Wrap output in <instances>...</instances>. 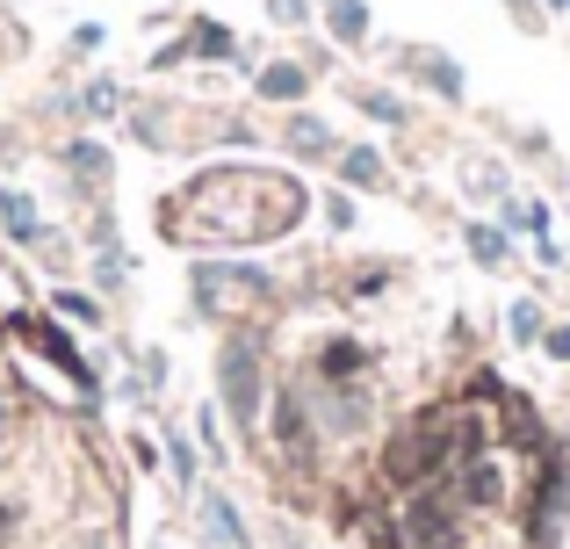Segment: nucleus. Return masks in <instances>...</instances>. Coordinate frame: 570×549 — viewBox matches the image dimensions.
<instances>
[{"mask_svg": "<svg viewBox=\"0 0 570 549\" xmlns=\"http://www.w3.org/2000/svg\"><path fill=\"white\" fill-rule=\"evenodd\" d=\"M224 405L238 412V427H253V412H261V347L253 340L224 347Z\"/></svg>", "mask_w": 570, "mask_h": 549, "instance_id": "nucleus-1", "label": "nucleus"}, {"mask_svg": "<svg viewBox=\"0 0 570 549\" xmlns=\"http://www.w3.org/2000/svg\"><path fill=\"white\" fill-rule=\"evenodd\" d=\"M404 542L412 549H455V507L448 492H419L412 513H404Z\"/></svg>", "mask_w": 570, "mask_h": 549, "instance_id": "nucleus-2", "label": "nucleus"}, {"mask_svg": "<svg viewBox=\"0 0 570 549\" xmlns=\"http://www.w3.org/2000/svg\"><path fill=\"white\" fill-rule=\"evenodd\" d=\"M0 225H8L14 239H43V232H37V203H29V196H0Z\"/></svg>", "mask_w": 570, "mask_h": 549, "instance_id": "nucleus-3", "label": "nucleus"}, {"mask_svg": "<svg viewBox=\"0 0 570 549\" xmlns=\"http://www.w3.org/2000/svg\"><path fill=\"white\" fill-rule=\"evenodd\" d=\"M333 37L340 43H362L368 37V8H362V0H333Z\"/></svg>", "mask_w": 570, "mask_h": 549, "instance_id": "nucleus-4", "label": "nucleus"}, {"mask_svg": "<svg viewBox=\"0 0 570 549\" xmlns=\"http://www.w3.org/2000/svg\"><path fill=\"white\" fill-rule=\"evenodd\" d=\"M261 95H275V101L304 95V66H267V72H261Z\"/></svg>", "mask_w": 570, "mask_h": 549, "instance_id": "nucleus-5", "label": "nucleus"}, {"mask_svg": "<svg viewBox=\"0 0 570 549\" xmlns=\"http://www.w3.org/2000/svg\"><path fill=\"white\" fill-rule=\"evenodd\" d=\"M412 66L426 72V80L441 87V95H462V80H455V66H448V58H433V51H412Z\"/></svg>", "mask_w": 570, "mask_h": 549, "instance_id": "nucleus-6", "label": "nucleus"}, {"mask_svg": "<svg viewBox=\"0 0 570 549\" xmlns=\"http://www.w3.org/2000/svg\"><path fill=\"white\" fill-rule=\"evenodd\" d=\"M470 254L484 261V268H499V261H505V239H499L491 225H470Z\"/></svg>", "mask_w": 570, "mask_h": 549, "instance_id": "nucleus-7", "label": "nucleus"}, {"mask_svg": "<svg viewBox=\"0 0 570 549\" xmlns=\"http://www.w3.org/2000/svg\"><path fill=\"white\" fill-rule=\"evenodd\" d=\"M347 182H362V188H383V159L368 153V145H362V153H347Z\"/></svg>", "mask_w": 570, "mask_h": 549, "instance_id": "nucleus-8", "label": "nucleus"}, {"mask_svg": "<svg viewBox=\"0 0 570 549\" xmlns=\"http://www.w3.org/2000/svg\"><path fill=\"white\" fill-rule=\"evenodd\" d=\"M462 492H470L476 507H491V499H499V463H476V470H470V484H462Z\"/></svg>", "mask_w": 570, "mask_h": 549, "instance_id": "nucleus-9", "label": "nucleus"}, {"mask_svg": "<svg viewBox=\"0 0 570 549\" xmlns=\"http://www.w3.org/2000/svg\"><path fill=\"white\" fill-rule=\"evenodd\" d=\"M209 536H217V542H246V536H238V521H232V507H224V499H209Z\"/></svg>", "mask_w": 570, "mask_h": 549, "instance_id": "nucleus-10", "label": "nucleus"}, {"mask_svg": "<svg viewBox=\"0 0 570 549\" xmlns=\"http://www.w3.org/2000/svg\"><path fill=\"white\" fill-rule=\"evenodd\" d=\"M282 441L304 449V405H296V398H282Z\"/></svg>", "mask_w": 570, "mask_h": 549, "instance_id": "nucleus-11", "label": "nucleus"}, {"mask_svg": "<svg viewBox=\"0 0 570 549\" xmlns=\"http://www.w3.org/2000/svg\"><path fill=\"white\" fill-rule=\"evenodd\" d=\"M513 340H542V311L534 304H513Z\"/></svg>", "mask_w": 570, "mask_h": 549, "instance_id": "nucleus-12", "label": "nucleus"}, {"mask_svg": "<svg viewBox=\"0 0 570 549\" xmlns=\"http://www.w3.org/2000/svg\"><path fill=\"white\" fill-rule=\"evenodd\" d=\"M347 369H362V347H347V340H340V347L325 354V376H347Z\"/></svg>", "mask_w": 570, "mask_h": 549, "instance_id": "nucleus-13", "label": "nucleus"}, {"mask_svg": "<svg viewBox=\"0 0 570 549\" xmlns=\"http://www.w3.org/2000/svg\"><path fill=\"white\" fill-rule=\"evenodd\" d=\"M362 109H368V116H383V124H404V109H397L390 95H362Z\"/></svg>", "mask_w": 570, "mask_h": 549, "instance_id": "nucleus-14", "label": "nucleus"}, {"mask_svg": "<svg viewBox=\"0 0 570 549\" xmlns=\"http://www.w3.org/2000/svg\"><path fill=\"white\" fill-rule=\"evenodd\" d=\"M289 138H296V145H304V153H325V124H296V130H289Z\"/></svg>", "mask_w": 570, "mask_h": 549, "instance_id": "nucleus-15", "label": "nucleus"}, {"mask_svg": "<svg viewBox=\"0 0 570 549\" xmlns=\"http://www.w3.org/2000/svg\"><path fill=\"white\" fill-rule=\"evenodd\" d=\"M195 51H209V58H224V51H232V37H224V29H203V37H195Z\"/></svg>", "mask_w": 570, "mask_h": 549, "instance_id": "nucleus-16", "label": "nucleus"}, {"mask_svg": "<svg viewBox=\"0 0 570 549\" xmlns=\"http://www.w3.org/2000/svg\"><path fill=\"white\" fill-rule=\"evenodd\" d=\"M549 354H557V362H570V325H557V333H549Z\"/></svg>", "mask_w": 570, "mask_h": 549, "instance_id": "nucleus-17", "label": "nucleus"}]
</instances>
